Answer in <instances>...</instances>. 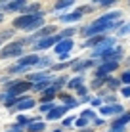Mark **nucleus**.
I'll list each match as a JSON object with an SVG mask.
<instances>
[{
	"mask_svg": "<svg viewBox=\"0 0 130 132\" xmlns=\"http://www.w3.org/2000/svg\"><path fill=\"white\" fill-rule=\"evenodd\" d=\"M80 84H82V79H80V77H79V79H75V80H71V82H69V86H71V88H80Z\"/></svg>",
	"mask_w": 130,
	"mask_h": 132,
	"instance_id": "nucleus-25",
	"label": "nucleus"
},
{
	"mask_svg": "<svg viewBox=\"0 0 130 132\" xmlns=\"http://www.w3.org/2000/svg\"><path fill=\"white\" fill-rule=\"evenodd\" d=\"M117 65L119 63H103V65L98 69V77H103L105 73H109V71H115L117 69Z\"/></svg>",
	"mask_w": 130,
	"mask_h": 132,
	"instance_id": "nucleus-13",
	"label": "nucleus"
},
{
	"mask_svg": "<svg viewBox=\"0 0 130 132\" xmlns=\"http://www.w3.org/2000/svg\"><path fill=\"white\" fill-rule=\"evenodd\" d=\"M2 19H4V17H2V13H0V23H2Z\"/></svg>",
	"mask_w": 130,
	"mask_h": 132,
	"instance_id": "nucleus-36",
	"label": "nucleus"
},
{
	"mask_svg": "<svg viewBox=\"0 0 130 132\" xmlns=\"http://www.w3.org/2000/svg\"><path fill=\"white\" fill-rule=\"evenodd\" d=\"M113 42H115L113 38H105L101 44H98V46H96V50H94L92 56H94V57H96V56H103L105 52H109V48L113 46Z\"/></svg>",
	"mask_w": 130,
	"mask_h": 132,
	"instance_id": "nucleus-6",
	"label": "nucleus"
},
{
	"mask_svg": "<svg viewBox=\"0 0 130 132\" xmlns=\"http://www.w3.org/2000/svg\"><path fill=\"white\" fill-rule=\"evenodd\" d=\"M123 96H130V86H126V88H123Z\"/></svg>",
	"mask_w": 130,
	"mask_h": 132,
	"instance_id": "nucleus-33",
	"label": "nucleus"
},
{
	"mask_svg": "<svg viewBox=\"0 0 130 132\" xmlns=\"http://www.w3.org/2000/svg\"><path fill=\"white\" fill-rule=\"evenodd\" d=\"M86 121H88V119H84V117H80V119L77 121V125H79V126H84V125H86Z\"/></svg>",
	"mask_w": 130,
	"mask_h": 132,
	"instance_id": "nucleus-31",
	"label": "nucleus"
},
{
	"mask_svg": "<svg viewBox=\"0 0 130 132\" xmlns=\"http://www.w3.org/2000/svg\"><path fill=\"white\" fill-rule=\"evenodd\" d=\"M120 54H123L120 50H113V52L109 50V52H105L101 57H103V61H105V63H117V61L120 60Z\"/></svg>",
	"mask_w": 130,
	"mask_h": 132,
	"instance_id": "nucleus-8",
	"label": "nucleus"
},
{
	"mask_svg": "<svg viewBox=\"0 0 130 132\" xmlns=\"http://www.w3.org/2000/svg\"><path fill=\"white\" fill-rule=\"evenodd\" d=\"M111 4H113V0H105V2H101V6H103V8H109Z\"/></svg>",
	"mask_w": 130,
	"mask_h": 132,
	"instance_id": "nucleus-34",
	"label": "nucleus"
},
{
	"mask_svg": "<svg viewBox=\"0 0 130 132\" xmlns=\"http://www.w3.org/2000/svg\"><path fill=\"white\" fill-rule=\"evenodd\" d=\"M123 82H126V84H130V71H126V73H123Z\"/></svg>",
	"mask_w": 130,
	"mask_h": 132,
	"instance_id": "nucleus-27",
	"label": "nucleus"
},
{
	"mask_svg": "<svg viewBox=\"0 0 130 132\" xmlns=\"http://www.w3.org/2000/svg\"><path fill=\"white\" fill-rule=\"evenodd\" d=\"M59 40H61V38H59V35H57V36H46V38H42L40 42H37L34 46H37L38 50H46V48L54 46V44H57Z\"/></svg>",
	"mask_w": 130,
	"mask_h": 132,
	"instance_id": "nucleus-7",
	"label": "nucleus"
},
{
	"mask_svg": "<svg viewBox=\"0 0 130 132\" xmlns=\"http://www.w3.org/2000/svg\"><path fill=\"white\" fill-rule=\"evenodd\" d=\"M73 35H75V29H65L63 33L59 35V38H61V40H65L67 36H73Z\"/></svg>",
	"mask_w": 130,
	"mask_h": 132,
	"instance_id": "nucleus-23",
	"label": "nucleus"
},
{
	"mask_svg": "<svg viewBox=\"0 0 130 132\" xmlns=\"http://www.w3.org/2000/svg\"><path fill=\"white\" fill-rule=\"evenodd\" d=\"M128 121H130V113H124L120 119H117V121L113 122V128H123V125H126Z\"/></svg>",
	"mask_w": 130,
	"mask_h": 132,
	"instance_id": "nucleus-14",
	"label": "nucleus"
},
{
	"mask_svg": "<svg viewBox=\"0 0 130 132\" xmlns=\"http://www.w3.org/2000/svg\"><path fill=\"white\" fill-rule=\"evenodd\" d=\"M123 107L120 105H109V107H101V115H111V113H120Z\"/></svg>",
	"mask_w": 130,
	"mask_h": 132,
	"instance_id": "nucleus-15",
	"label": "nucleus"
},
{
	"mask_svg": "<svg viewBox=\"0 0 130 132\" xmlns=\"http://www.w3.org/2000/svg\"><path fill=\"white\" fill-rule=\"evenodd\" d=\"M10 132H23V128H21V125H17V126H12Z\"/></svg>",
	"mask_w": 130,
	"mask_h": 132,
	"instance_id": "nucleus-30",
	"label": "nucleus"
},
{
	"mask_svg": "<svg viewBox=\"0 0 130 132\" xmlns=\"http://www.w3.org/2000/svg\"><path fill=\"white\" fill-rule=\"evenodd\" d=\"M107 84H109L111 88H115V86L119 84V80H115V79H107Z\"/></svg>",
	"mask_w": 130,
	"mask_h": 132,
	"instance_id": "nucleus-28",
	"label": "nucleus"
},
{
	"mask_svg": "<svg viewBox=\"0 0 130 132\" xmlns=\"http://www.w3.org/2000/svg\"><path fill=\"white\" fill-rule=\"evenodd\" d=\"M120 13L119 12H111V13H105V15H101L100 19H96L94 23L86 29V35L92 36V35H98L101 33V31H107V29H113V27H117V21H119Z\"/></svg>",
	"mask_w": 130,
	"mask_h": 132,
	"instance_id": "nucleus-1",
	"label": "nucleus"
},
{
	"mask_svg": "<svg viewBox=\"0 0 130 132\" xmlns=\"http://www.w3.org/2000/svg\"><path fill=\"white\" fill-rule=\"evenodd\" d=\"M67 105H59V107H54L50 113H48V119H52V121H56V119H59L61 115H65V111H67Z\"/></svg>",
	"mask_w": 130,
	"mask_h": 132,
	"instance_id": "nucleus-10",
	"label": "nucleus"
},
{
	"mask_svg": "<svg viewBox=\"0 0 130 132\" xmlns=\"http://www.w3.org/2000/svg\"><path fill=\"white\" fill-rule=\"evenodd\" d=\"M119 33H120V35H126V33H130V23H128L126 27H123V29H120Z\"/></svg>",
	"mask_w": 130,
	"mask_h": 132,
	"instance_id": "nucleus-29",
	"label": "nucleus"
},
{
	"mask_svg": "<svg viewBox=\"0 0 130 132\" xmlns=\"http://www.w3.org/2000/svg\"><path fill=\"white\" fill-rule=\"evenodd\" d=\"M73 48V40H59V42L56 44V52L59 54V57H67V54H69V50Z\"/></svg>",
	"mask_w": 130,
	"mask_h": 132,
	"instance_id": "nucleus-5",
	"label": "nucleus"
},
{
	"mask_svg": "<svg viewBox=\"0 0 130 132\" xmlns=\"http://www.w3.org/2000/svg\"><path fill=\"white\" fill-rule=\"evenodd\" d=\"M46 126H44V122H31L29 126H27V130L29 132H42Z\"/></svg>",
	"mask_w": 130,
	"mask_h": 132,
	"instance_id": "nucleus-18",
	"label": "nucleus"
},
{
	"mask_svg": "<svg viewBox=\"0 0 130 132\" xmlns=\"http://www.w3.org/2000/svg\"><path fill=\"white\" fill-rule=\"evenodd\" d=\"M42 21H44L42 13H34V15H21V17H17V19L13 21V25H15V29L33 31V29H37V27L42 25Z\"/></svg>",
	"mask_w": 130,
	"mask_h": 132,
	"instance_id": "nucleus-2",
	"label": "nucleus"
},
{
	"mask_svg": "<svg viewBox=\"0 0 130 132\" xmlns=\"http://www.w3.org/2000/svg\"><path fill=\"white\" fill-rule=\"evenodd\" d=\"M40 61L38 56H27V57H21L19 60V67H25V69H29L31 65H37Z\"/></svg>",
	"mask_w": 130,
	"mask_h": 132,
	"instance_id": "nucleus-9",
	"label": "nucleus"
},
{
	"mask_svg": "<svg viewBox=\"0 0 130 132\" xmlns=\"http://www.w3.org/2000/svg\"><path fill=\"white\" fill-rule=\"evenodd\" d=\"M31 107H34V100L33 98H21L19 100V103H17V109H31Z\"/></svg>",
	"mask_w": 130,
	"mask_h": 132,
	"instance_id": "nucleus-12",
	"label": "nucleus"
},
{
	"mask_svg": "<svg viewBox=\"0 0 130 132\" xmlns=\"http://www.w3.org/2000/svg\"><path fill=\"white\" fill-rule=\"evenodd\" d=\"M33 88H34V90H38V92H44V90L48 88V79H46V80H42V82H37V84L33 86Z\"/></svg>",
	"mask_w": 130,
	"mask_h": 132,
	"instance_id": "nucleus-21",
	"label": "nucleus"
},
{
	"mask_svg": "<svg viewBox=\"0 0 130 132\" xmlns=\"http://www.w3.org/2000/svg\"><path fill=\"white\" fill-rule=\"evenodd\" d=\"M88 67H92V61L88 60V61H80L77 63V65L73 67V71H82V69H88Z\"/></svg>",
	"mask_w": 130,
	"mask_h": 132,
	"instance_id": "nucleus-19",
	"label": "nucleus"
},
{
	"mask_svg": "<svg viewBox=\"0 0 130 132\" xmlns=\"http://www.w3.org/2000/svg\"><path fill=\"white\" fill-rule=\"evenodd\" d=\"M52 109H54L52 103H44V105H40V111H48V113H50Z\"/></svg>",
	"mask_w": 130,
	"mask_h": 132,
	"instance_id": "nucleus-26",
	"label": "nucleus"
},
{
	"mask_svg": "<svg viewBox=\"0 0 130 132\" xmlns=\"http://www.w3.org/2000/svg\"><path fill=\"white\" fill-rule=\"evenodd\" d=\"M52 31H54V27H46V29H40L34 36H42V38H46V36L50 35ZM34 36H33V38H25V42H31V40H34Z\"/></svg>",
	"mask_w": 130,
	"mask_h": 132,
	"instance_id": "nucleus-16",
	"label": "nucleus"
},
{
	"mask_svg": "<svg viewBox=\"0 0 130 132\" xmlns=\"http://www.w3.org/2000/svg\"><path fill=\"white\" fill-rule=\"evenodd\" d=\"M29 88H33V84H31L29 80H19V82H13V84H10V88H8V96H13V98H15L17 94L27 92Z\"/></svg>",
	"mask_w": 130,
	"mask_h": 132,
	"instance_id": "nucleus-4",
	"label": "nucleus"
},
{
	"mask_svg": "<svg viewBox=\"0 0 130 132\" xmlns=\"http://www.w3.org/2000/svg\"><path fill=\"white\" fill-rule=\"evenodd\" d=\"M80 132H92V130H80Z\"/></svg>",
	"mask_w": 130,
	"mask_h": 132,
	"instance_id": "nucleus-37",
	"label": "nucleus"
},
{
	"mask_svg": "<svg viewBox=\"0 0 130 132\" xmlns=\"http://www.w3.org/2000/svg\"><path fill=\"white\" fill-rule=\"evenodd\" d=\"M46 80V73H37V75H31L29 77V80Z\"/></svg>",
	"mask_w": 130,
	"mask_h": 132,
	"instance_id": "nucleus-24",
	"label": "nucleus"
},
{
	"mask_svg": "<svg viewBox=\"0 0 130 132\" xmlns=\"http://www.w3.org/2000/svg\"><path fill=\"white\" fill-rule=\"evenodd\" d=\"M69 6H73V2H71V0H65V2H57V4H56V10H63V8H69Z\"/></svg>",
	"mask_w": 130,
	"mask_h": 132,
	"instance_id": "nucleus-22",
	"label": "nucleus"
},
{
	"mask_svg": "<svg viewBox=\"0 0 130 132\" xmlns=\"http://www.w3.org/2000/svg\"><path fill=\"white\" fill-rule=\"evenodd\" d=\"M52 132H61V130H59V128H56V130H52Z\"/></svg>",
	"mask_w": 130,
	"mask_h": 132,
	"instance_id": "nucleus-35",
	"label": "nucleus"
},
{
	"mask_svg": "<svg viewBox=\"0 0 130 132\" xmlns=\"http://www.w3.org/2000/svg\"><path fill=\"white\" fill-rule=\"evenodd\" d=\"M23 44H25V40H15V42H10L6 48H2V52H0V57L21 56V52H23Z\"/></svg>",
	"mask_w": 130,
	"mask_h": 132,
	"instance_id": "nucleus-3",
	"label": "nucleus"
},
{
	"mask_svg": "<svg viewBox=\"0 0 130 132\" xmlns=\"http://www.w3.org/2000/svg\"><path fill=\"white\" fill-rule=\"evenodd\" d=\"M80 15H82L80 12H75V13H67V15H63V17H61V21H63V23H69V21H77V19H80Z\"/></svg>",
	"mask_w": 130,
	"mask_h": 132,
	"instance_id": "nucleus-17",
	"label": "nucleus"
},
{
	"mask_svg": "<svg viewBox=\"0 0 130 132\" xmlns=\"http://www.w3.org/2000/svg\"><path fill=\"white\" fill-rule=\"evenodd\" d=\"M27 4L23 2V0H17V2H10L6 4V10H12V12H25Z\"/></svg>",
	"mask_w": 130,
	"mask_h": 132,
	"instance_id": "nucleus-11",
	"label": "nucleus"
},
{
	"mask_svg": "<svg viewBox=\"0 0 130 132\" xmlns=\"http://www.w3.org/2000/svg\"><path fill=\"white\" fill-rule=\"evenodd\" d=\"M82 117H84V119H90V117H94V113H92V111H84Z\"/></svg>",
	"mask_w": 130,
	"mask_h": 132,
	"instance_id": "nucleus-32",
	"label": "nucleus"
},
{
	"mask_svg": "<svg viewBox=\"0 0 130 132\" xmlns=\"http://www.w3.org/2000/svg\"><path fill=\"white\" fill-rule=\"evenodd\" d=\"M103 40H105L103 36H92V38L86 42V46H98V44H101Z\"/></svg>",
	"mask_w": 130,
	"mask_h": 132,
	"instance_id": "nucleus-20",
	"label": "nucleus"
}]
</instances>
